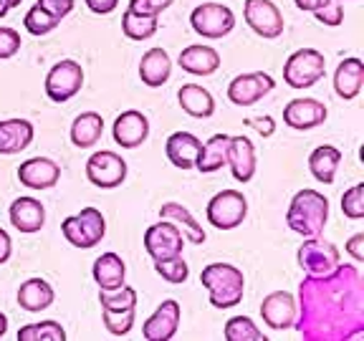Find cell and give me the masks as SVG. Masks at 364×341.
Returning <instances> with one entry per match:
<instances>
[{"mask_svg": "<svg viewBox=\"0 0 364 341\" xmlns=\"http://www.w3.org/2000/svg\"><path fill=\"white\" fill-rule=\"evenodd\" d=\"M296 331L306 341H352L364 336V278L357 266L329 276H304L296 301Z\"/></svg>", "mask_w": 364, "mask_h": 341, "instance_id": "obj_1", "label": "cell"}, {"mask_svg": "<svg viewBox=\"0 0 364 341\" xmlns=\"http://www.w3.org/2000/svg\"><path fill=\"white\" fill-rule=\"evenodd\" d=\"M329 220V200L318 190H299L286 210V225L301 238H316L324 233Z\"/></svg>", "mask_w": 364, "mask_h": 341, "instance_id": "obj_2", "label": "cell"}, {"mask_svg": "<svg viewBox=\"0 0 364 341\" xmlns=\"http://www.w3.org/2000/svg\"><path fill=\"white\" fill-rule=\"evenodd\" d=\"M200 283L210 296V306L215 308H233L243 301L245 293V276L238 266L230 263H210L200 273Z\"/></svg>", "mask_w": 364, "mask_h": 341, "instance_id": "obj_3", "label": "cell"}, {"mask_svg": "<svg viewBox=\"0 0 364 341\" xmlns=\"http://www.w3.org/2000/svg\"><path fill=\"white\" fill-rule=\"evenodd\" d=\"M61 233L74 248L89 250L104 240V235H107V220H104V215L97 207H84L76 215L63 217Z\"/></svg>", "mask_w": 364, "mask_h": 341, "instance_id": "obj_4", "label": "cell"}, {"mask_svg": "<svg viewBox=\"0 0 364 341\" xmlns=\"http://www.w3.org/2000/svg\"><path fill=\"white\" fill-rule=\"evenodd\" d=\"M326 76V58L316 48H299L284 63V81L291 89H311Z\"/></svg>", "mask_w": 364, "mask_h": 341, "instance_id": "obj_5", "label": "cell"}, {"mask_svg": "<svg viewBox=\"0 0 364 341\" xmlns=\"http://www.w3.org/2000/svg\"><path fill=\"white\" fill-rule=\"evenodd\" d=\"M205 215L218 230H233V227L243 225L245 215H248V200L238 190H223V193L213 195V200L205 207Z\"/></svg>", "mask_w": 364, "mask_h": 341, "instance_id": "obj_6", "label": "cell"}, {"mask_svg": "<svg viewBox=\"0 0 364 341\" xmlns=\"http://www.w3.org/2000/svg\"><path fill=\"white\" fill-rule=\"evenodd\" d=\"M296 261H299V266H301V271L306 276H329V273H334L339 268L341 256L334 243L316 235V238L304 240V245L296 253Z\"/></svg>", "mask_w": 364, "mask_h": 341, "instance_id": "obj_7", "label": "cell"}, {"mask_svg": "<svg viewBox=\"0 0 364 341\" xmlns=\"http://www.w3.org/2000/svg\"><path fill=\"white\" fill-rule=\"evenodd\" d=\"M190 26L208 40L225 38L235 28V13L223 3H203L190 13Z\"/></svg>", "mask_w": 364, "mask_h": 341, "instance_id": "obj_8", "label": "cell"}, {"mask_svg": "<svg viewBox=\"0 0 364 341\" xmlns=\"http://www.w3.org/2000/svg\"><path fill=\"white\" fill-rule=\"evenodd\" d=\"M84 86V68L81 63L63 58L46 76V97L53 104H66L68 99H74Z\"/></svg>", "mask_w": 364, "mask_h": 341, "instance_id": "obj_9", "label": "cell"}, {"mask_svg": "<svg viewBox=\"0 0 364 341\" xmlns=\"http://www.w3.org/2000/svg\"><path fill=\"white\" fill-rule=\"evenodd\" d=\"M86 177L94 188L99 190H114L127 180V162L112 149L94 152L86 159Z\"/></svg>", "mask_w": 364, "mask_h": 341, "instance_id": "obj_10", "label": "cell"}, {"mask_svg": "<svg viewBox=\"0 0 364 341\" xmlns=\"http://www.w3.org/2000/svg\"><path fill=\"white\" fill-rule=\"evenodd\" d=\"M243 18L253 33H258L261 38L268 40L279 38L286 28L284 16H281L279 6L273 0H245Z\"/></svg>", "mask_w": 364, "mask_h": 341, "instance_id": "obj_11", "label": "cell"}, {"mask_svg": "<svg viewBox=\"0 0 364 341\" xmlns=\"http://www.w3.org/2000/svg\"><path fill=\"white\" fill-rule=\"evenodd\" d=\"M185 238H182L180 227L170 220H159L157 225H149L144 230V250L149 253L152 261H165V258L182 256Z\"/></svg>", "mask_w": 364, "mask_h": 341, "instance_id": "obj_12", "label": "cell"}, {"mask_svg": "<svg viewBox=\"0 0 364 341\" xmlns=\"http://www.w3.org/2000/svg\"><path fill=\"white\" fill-rule=\"evenodd\" d=\"M276 89V81L273 76L263 74V71H250V74L235 76L230 84H228V99L235 107H253L263 97H268L271 91Z\"/></svg>", "mask_w": 364, "mask_h": 341, "instance_id": "obj_13", "label": "cell"}, {"mask_svg": "<svg viewBox=\"0 0 364 341\" xmlns=\"http://www.w3.org/2000/svg\"><path fill=\"white\" fill-rule=\"evenodd\" d=\"M180 316L182 308L175 298H167L157 306V311L144 321L142 326V336L147 341H170L177 336V329H180Z\"/></svg>", "mask_w": 364, "mask_h": 341, "instance_id": "obj_14", "label": "cell"}, {"mask_svg": "<svg viewBox=\"0 0 364 341\" xmlns=\"http://www.w3.org/2000/svg\"><path fill=\"white\" fill-rule=\"evenodd\" d=\"M296 311H299V308H296V296L289 293V291H273L261 303L263 324L276 331L294 329Z\"/></svg>", "mask_w": 364, "mask_h": 341, "instance_id": "obj_15", "label": "cell"}, {"mask_svg": "<svg viewBox=\"0 0 364 341\" xmlns=\"http://www.w3.org/2000/svg\"><path fill=\"white\" fill-rule=\"evenodd\" d=\"M329 112L318 99L304 97V99H294L284 107V124L291 126L296 131H306L314 129V126L324 124Z\"/></svg>", "mask_w": 364, "mask_h": 341, "instance_id": "obj_16", "label": "cell"}, {"mask_svg": "<svg viewBox=\"0 0 364 341\" xmlns=\"http://www.w3.org/2000/svg\"><path fill=\"white\" fill-rule=\"evenodd\" d=\"M112 134H114V142L119 144V147L136 149L139 144L147 142L149 119L142 112H136V109H127V112H122L119 117L114 119Z\"/></svg>", "mask_w": 364, "mask_h": 341, "instance_id": "obj_17", "label": "cell"}, {"mask_svg": "<svg viewBox=\"0 0 364 341\" xmlns=\"http://www.w3.org/2000/svg\"><path fill=\"white\" fill-rule=\"evenodd\" d=\"M18 180L31 190H51L61 180V165L48 157H31L18 167Z\"/></svg>", "mask_w": 364, "mask_h": 341, "instance_id": "obj_18", "label": "cell"}, {"mask_svg": "<svg viewBox=\"0 0 364 341\" xmlns=\"http://www.w3.org/2000/svg\"><path fill=\"white\" fill-rule=\"evenodd\" d=\"M228 167L233 172V177L238 182H250L256 175V147L248 136L238 134L230 136V144H228Z\"/></svg>", "mask_w": 364, "mask_h": 341, "instance_id": "obj_19", "label": "cell"}, {"mask_svg": "<svg viewBox=\"0 0 364 341\" xmlns=\"http://www.w3.org/2000/svg\"><path fill=\"white\" fill-rule=\"evenodd\" d=\"M177 63H180L182 71H188L193 76H213L220 68V53L213 45L195 43L182 48Z\"/></svg>", "mask_w": 364, "mask_h": 341, "instance_id": "obj_20", "label": "cell"}, {"mask_svg": "<svg viewBox=\"0 0 364 341\" xmlns=\"http://www.w3.org/2000/svg\"><path fill=\"white\" fill-rule=\"evenodd\" d=\"M11 222L18 233H38L46 225V207L41 205V200L36 197H18L11 205Z\"/></svg>", "mask_w": 364, "mask_h": 341, "instance_id": "obj_21", "label": "cell"}, {"mask_svg": "<svg viewBox=\"0 0 364 341\" xmlns=\"http://www.w3.org/2000/svg\"><path fill=\"white\" fill-rule=\"evenodd\" d=\"M200 147H203V142L195 134H190V131H175V134L167 136L165 154L177 170H193Z\"/></svg>", "mask_w": 364, "mask_h": 341, "instance_id": "obj_22", "label": "cell"}, {"mask_svg": "<svg viewBox=\"0 0 364 341\" xmlns=\"http://www.w3.org/2000/svg\"><path fill=\"white\" fill-rule=\"evenodd\" d=\"M172 76V58L165 48H149L139 61V79L149 89L165 86Z\"/></svg>", "mask_w": 364, "mask_h": 341, "instance_id": "obj_23", "label": "cell"}, {"mask_svg": "<svg viewBox=\"0 0 364 341\" xmlns=\"http://www.w3.org/2000/svg\"><path fill=\"white\" fill-rule=\"evenodd\" d=\"M364 84V63L357 56L344 58V61L336 66L334 71V91L336 97L344 99V102H352L359 97Z\"/></svg>", "mask_w": 364, "mask_h": 341, "instance_id": "obj_24", "label": "cell"}, {"mask_svg": "<svg viewBox=\"0 0 364 341\" xmlns=\"http://www.w3.org/2000/svg\"><path fill=\"white\" fill-rule=\"evenodd\" d=\"M177 102H180L182 112L195 117V119H208L215 114V99L205 86L200 84H185L177 91Z\"/></svg>", "mask_w": 364, "mask_h": 341, "instance_id": "obj_25", "label": "cell"}, {"mask_svg": "<svg viewBox=\"0 0 364 341\" xmlns=\"http://www.w3.org/2000/svg\"><path fill=\"white\" fill-rule=\"evenodd\" d=\"M159 217H162V220L175 222V225L180 227L182 238L190 240L193 245H203L205 238H208L205 230H203V225L193 217V212L180 202H165L162 207H159Z\"/></svg>", "mask_w": 364, "mask_h": 341, "instance_id": "obj_26", "label": "cell"}, {"mask_svg": "<svg viewBox=\"0 0 364 341\" xmlns=\"http://www.w3.org/2000/svg\"><path fill=\"white\" fill-rule=\"evenodd\" d=\"M91 276L97 281L99 291H114V288H119V286H124L127 266H124V261H122V256H117V253H102V256L94 261Z\"/></svg>", "mask_w": 364, "mask_h": 341, "instance_id": "obj_27", "label": "cell"}, {"mask_svg": "<svg viewBox=\"0 0 364 341\" xmlns=\"http://www.w3.org/2000/svg\"><path fill=\"white\" fill-rule=\"evenodd\" d=\"M56 293H53L51 283L43 278H28L23 281L18 288V306L28 313H41L51 306Z\"/></svg>", "mask_w": 364, "mask_h": 341, "instance_id": "obj_28", "label": "cell"}, {"mask_svg": "<svg viewBox=\"0 0 364 341\" xmlns=\"http://www.w3.org/2000/svg\"><path fill=\"white\" fill-rule=\"evenodd\" d=\"M33 124L28 119L0 121V154H18L33 142Z\"/></svg>", "mask_w": 364, "mask_h": 341, "instance_id": "obj_29", "label": "cell"}, {"mask_svg": "<svg viewBox=\"0 0 364 341\" xmlns=\"http://www.w3.org/2000/svg\"><path fill=\"white\" fill-rule=\"evenodd\" d=\"M228 144H230V134H213L208 142L200 147L198 159H195V170L210 175L228 165Z\"/></svg>", "mask_w": 364, "mask_h": 341, "instance_id": "obj_30", "label": "cell"}, {"mask_svg": "<svg viewBox=\"0 0 364 341\" xmlns=\"http://www.w3.org/2000/svg\"><path fill=\"white\" fill-rule=\"evenodd\" d=\"M341 165V152L331 144H321L309 154V172L314 175V180L321 185H331L336 177V170Z\"/></svg>", "mask_w": 364, "mask_h": 341, "instance_id": "obj_31", "label": "cell"}, {"mask_svg": "<svg viewBox=\"0 0 364 341\" xmlns=\"http://www.w3.org/2000/svg\"><path fill=\"white\" fill-rule=\"evenodd\" d=\"M104 134V119L97 112H84L79 114L71 124V142L79 149H89L102 139Z\"/></svg>", "mask_w": 364, "mask_h": 341, "instance_id": "obj_32", "label": "cell"}, {"mask_svg": "<svg viewBox=\"0 0 364 341\" xmlns=\"http://www.w3.org/2000/svg\"><path fill=\"white\" fill-rule=\"evenodd\" d=\"M159 21L154 16H136L132 13L129 8L122 16V33L127 36L129 40H147L157 33Z\"/></svg>", "mask_w": 364, "mask_h": 341, "instance_id": "obj_33", "label": "cell"}, {"mask_svg": "<svg viewBox=\"0 0 364 341\" xmlns=\"http://www.w3.org/2000/svg\"><path fill=\"white\" fill-rule=\"evenodd\" d=\"M228 341H266V334L256 326L250 316H233L228 318L225 329H223Z\"/></svg>", "mask_w": 364, "mask_h": 341, "instance_id": "obj_34", "label": "cell"}, {"mask_svg": "<svg viewBox=\"0 0 364 341\" xmlns=\"http://www.w3.org/2000/svg\"><path fill=\"white\" fill-rule=\"evenodd\" d=\"M18 341H66V331L58 321H38L18 331Z\"/></svg>", "mask_w": 364, "mask_h": 341, "instance_id": "obj_35", "label": "cell"}, {"mask_svg": "<svg viewBox=\"0 0 364 341\" xmlns=\"http://www.w3.org/2000/svg\"><path fill=\"white\" fill-rule=\"evenodd\" d=\"M58 23L61 21L53 18L48 11H43L38 3L26 13V18H23V26H26V31H28L31 36H48L51 31L58 28Z\"/></svg>", "mask_w": 364, "mask_h": 341, "instance_id": "obj_36", "label": "cell"}, {"mask_svg": "<svg viewBox=\"0 0 364 341\" xmlns=\"http://www.w3.org/2000/svg\"><path fill=\"white\" fill-rule=\"evenodd\" d=\"M99 303L109 311H124V308H136V291L129 286H119L114 291H99Z\"/></svg>", "mask_w": 364, "mask_h": 341, "instance_id": "obj_37", "label": "cell"}, {"mask_svg": "<svg viewBox=\"0 0 364 341\" xmlns=\"http://www.w3.org/2000/svg\"><path fill=\"white\" fill-rule=\"evenodd\" d=\"M154 271H157V276H162V281H167V283H172V286H180L190 278V268L182 256L154 261Z\"/></svg>", "mask_w": 364, "mask_h": 341, "instance_id": "obj_38", "label": "cell"}, {"mask_svg": "<svg viewBox=\"0 0 364 341\" xmlns=\"http://www.w3.org/2000/svg\"><path fill=\"white\" fill-rule=\"evenodd\" d=\"M134 316L136 308H124V311H109V308H102V318L104 326L112 336H127L132 329H134Z\"/></svg>", "mask_w": 364, "mask_h": 341, "instance_id": "obj_39", "label": "cell"}, {"mask_svg": "<svg viewBox=\"0 0 364 341\" xmlns=\"http://www.w3.org/2000/svg\"><path fill=\"white\" fill-rule=\"evenodd\" d=\"M341 212L349 220H362L364 217V182H357L341 195Z\"/></svg>", "mask_w": 364, "mask_h": 341, "instance_id": "obj_40", "label": "cell"}, {"mask_svg": "<svg viewBox=\"0 0 364 341\" xmlns=\"http://www.w3.org/2000/svg\"><path fill=\"white\" fill-rule=\"evenodd\" d=\"M21 33L16 28H8V26H0V61H8L21 51Z\"/></svg>", "mask_w": 364, "mask_h": 341, "instance_id": "obj_41", "label": "cell"}, {"mask_svg": "<svg viewBox=\"0 0 364 341\" xmlns=\"http://www.w3.org/2000/svg\"><path fill=\"white\" fill-rule=\"evenodd\" d=\"M175 0H129V11L136 16H154L159 18V13H165Z\"/></svg>", "mask_w": 364, "mask_h": 341, "instance_id": "obj_42", "label": "cell"}, {"mask_svg": "<svg viewBox=\"0 0 364 341\" xmlns=\"http://www.w3.org/2000/svg\"><path fill=\"white\" fill-rule=\"evenodd\" d=\"M314 16H316L318 23L336 28V26H341V21H344V6H341V0H331L329 6L321 8V11H316Z\"/></svg>", "mask_w": 364, "mask_h": 341, "instance_id": "obj_43", "label": "cell"}, {"mask_svg": "<svg viewBox=\"0 0 364 341\" xmlns=\"http://www.w3.org/2000/svg\"><path fill=\"white\" fill-rule=\"evenodd\" d=\"M38 6L43 8V11H48L53 18H58V21H63V18L68 16V13L74 11L76 0H38Z\"/></svg>", "mask_w": 364, "mask_h": 341, "instance_id": "obj_44", "label": "cell"}, {"mask_svg": "<svg viewBox=\"0 0 364 341\" xmlns=\"http://www.w3.org/2000/svg\"><path fill=\"white\" fill-rule=\"evenodd\" d=\"M362 245H364V233L352 235V238L347 240V245H344L354 263H364V248H362Z\"/></svg>", "mask_w": 364, "mask_h": 341, "instance_id": "obj_45", "label": "cell"}, {"mask_svg": "<svg viewBox=\"0 0 364 341\" xmlns=\"http://www.w3.org/2000/svg\"><path fill=\"white\" fill-rule=\"evenodd\" d=\"M86 8H89L91 13H97V16H109V13L117 11V6H119V0H84Z\"/></svg>", "mask_w": 364, "mask_h": 341, "instance_id": "obj_46", "label": "cell"}, {"mask_svg": "<svg viewBox=\"0 0 364 341\" xmlns=\"http://www.w3.org/2000/svg\"><path fill=\"white\" fill-rule=\"evenodd\" d=\"M248 126H253V129H258V134H263V136H271L273 134V119L271 117H258V119H248L245 121Z\"/></svg>", "mask_w": 364, "mask_h": 341, "instance_id": "obj_47", "label": "cell"}, {"mask_svg": "<svg viewBox=\"0 0 364 341\" xmlns=\"http://www.w3.org/2000/svg\"><path fill=\"white\" fill-rule=\"evenodd\" d=\"M11 253H13V240H11V235H8V230L0 227V266L11 261Z\"/></svg>", "mask_w": 364, "mask_h": 341, "instance_id": "obj_48", "label": "cell"}, {"mask_svg": "<svg viewBox=\"0 0 364 341\" xmlns=\"http://www.w3.org/2000/svg\"><path fill=\"white\" fill-rule=\"evenodd\" d=\"M296 8L299 11H306V13H316L321 11V8H326L331 3V0H294Z\"/></svg>", "mask_w": 364, "mask_h": 341, "instance_id": "obj_49", "label": "cell"}, {"mask_svg": "<svg viewBox=\"0 0 364 341\" xmlns=\"http://www.w3.org/2000/svg\"><path fill=\"white\" fill-rule=\"evenodd\" d=\"M6 331H8V316L3 311H0V339L6 336Z\"/></svg>", "mask_w": 364, "mask_h": 341, "instance_id": "obj_50", "label": "cell"}, {"mask_svg": "<svg viewBox=\"0 0 364 341\" xmlns=\"http://www.w3.org/2000/svg\"><path fill=\"white\" fill-rule=\"evenodd\" d=\"M8 11H11V3H8V0H0V18H6Z\"/></svg>", "mask_w": 364, "mask_h": 341, "instance_id": "obj_51", "label": "cell"}, {"mask_svg": "<svg viewBox=\"0 0 364 341\" xmlns=\"http://www.w3.org/2000/svg\"><path fill=\"white\" fill-rule=\"evenodd\" d=\"M11 3V8H16V6H21V0H8Z\"/></svg>", "mask_w": 364, "mask_h": 341, "instance_id": "obj_52", "label": "cell"}, {"mask_svg": "<svg viewBox=\"0 0 364 341\" xmlns=\"http://www.w3.org/2000/svg\"><path fill=\"white\" fill-rule=\"evenodd\" d=\"M341 3H344V0H341Z\"/></svg>", "mask_w": 364, "mask_h": 341, "instance_id": "obj_53", "label": "cell"}]
</instances>
